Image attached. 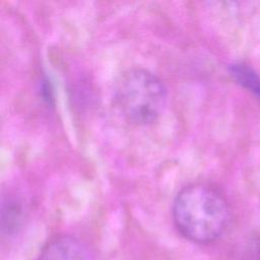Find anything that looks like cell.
<instances>
[{"instance_id":"4","label":"cell","mask_w":260,"mask_h":260,"mask_svg":"<svg viewBox=\"0 0 260 260\" xmlns=\"http://www.w3.org/2000/svg\"><path fill=\"white\" fill-rule=\"evenodd\" d=\"M230 71L237 82L260 100V77L250 66L243 63H235L231 65Z\"/></svg>"},{"instance_id":"3","label":"cell","mask_w":260,"mask_h":260,"mask_svg":"<svg viewBox=\"0 0 260 260\" xmlns=\"http://www.w3.org/2000/svg\"><path fill=\"white\" fill-rule=\"evenodd\" d=\"M38 260H92L87 246L71 236H60L46 244Z\"/></svg>"},{"instance_id":"5","label":"cell","mask_w":260,"mask_h":260,"mask_svg":"<svg viewBox=\"0 0 260 260\" xmlns=\"http://www.w3.org/2000/svg\"><path fill=\"white\" fill-rule=\"evenodd\" d=\"M21 221V208L13 200H8L2 204V231L3 233H13Z\"/></svg>"},{"instance_id":"1","label":"cell","mask_w":260,"mask_h":260,"mask_svg":"<svg viewBox=\"0 0 260 260\" xmlns=\"http://www.w3.org/2000/svg\"><path fill=\"white\" fill-rule=\"evenodd\" d=\"M173 219L179 233L197 244L217 240L230 222V207L214 187L194 183L182 188L173 203Z\"/></svg>"},{"instance_id":"2","label":"cell","mask_w":260,"mask_h":260,"mask_svg":"<svg viewBox=\"0 0 260 260\" xmlns=\"http://www.w3.org/2000/svg\"><path fill=\"white\" fill-rule=\"evenodd\" d=\"M167 88L151 71L131 68L117 79L113 102L119 114L134 125H147L156 121L167 104Z\"/></svg>"}]
</instances>
